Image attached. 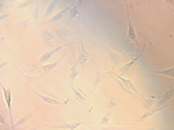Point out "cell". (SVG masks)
Masks as SVG:
<instances>
[{
    "instance_id": "cell-5",
    "label": "cell",
    "mask_w": 174,
    "mask_h": 130,
    "mask_svg": "<svg viewBox=\"0 0 174 130\" xmlns=\"http://www.w3.org/2000/svg\"><path fill=\"white\" fill-rule=\"evenodd\" d=\"M39 96H40L41 97H42V98H43V99L45 100V101H46L47 102L51 103V104H59V102H58V101H56V100L52 99L51 98L45 97L42 96H41V95H39Z\"/></svg>"
},
{
    "instance_id": "cell-4",
    "label": "cell",
    "mask_w": 174,
    "mask_h": 130,
    "mask_svg": "<svg viewBox=\"0 0 174 130\" xmlns=\"http://www.w3.org/2000/svg\"><path fill=\"white\" fill-rule=\"evenodd\" d=\"M155 73L162 75L164 76H167L168 77L174 78V68H170L167 70H163L161 71H155Z\"/></svg>"
},
{
    "instance_id": "cell-2",
    "label": "cell",
    "mask_w": 174,
    "mask_h": 130,
    "mask_svg": "<svg viewBox=\"0 0 174 130\" xmlns=\"http://www.w3.org/2000/svg\"><path fill=\"white\" fill-rule=\"evenodd\" d=\"M128 12V20H129V30H128V35L131 39L136 41L137 39V35L136 34L135 30L132 25V22L131 21V19L129 17V12L127 11Z\"/></svg>"
},
{
    "instance_id": "cell-1",
    "label": "cell",
    "mask_w": 174,
    "mask_h": 130,
    "mask_svg": "<svg viewBox=\"0 0 174 130\" xmlns=\"http://www.w3.org/2000/svg\"><path fill=\"white\" fill-rule=\"evenodd\" d=\"M3 88V91H4V97H5V99L7 102L8 110L9 112V115H10V118L11 122L12 123V115H11V101H12V96H11V91L9 89H7L4 87V86H2Z\"/></svg>"
},
{
    "instance_id": "cell-3",
    "label": "cell",
    "mask_w": 174,
    "mask_h": 130,
    "mask_svg": "<svg viewBox=\"0 0 174 130\" xmlns=\"http://www.w3.org/2000/svg\"><path fill=\"white\" fill-rule=\"evenodd\" d=\"M174 98V88L170 89L169 91L166 93V94L162 97L161 101V105L164 104L165 102L170 101Z\"/></svg>"
}]
</instances>
